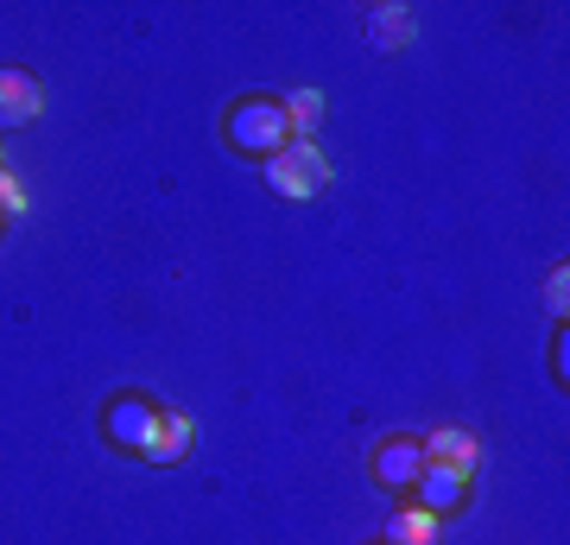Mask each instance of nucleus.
<instances>
[{"instance_id":"obj_3","label":"nucleus","mask_w":570,"mask_h":545,"mask_svg":"<svg viewBox=\"0 0 570 545\" xmlns=\"http://www.w3.org/2000/svg\"><path fill=\"white\" fill-rule=\"evenodd\" d=\"M102 431H108V445L115 450L140 457V450L153 445V431H159V406L146 400V393H121V400L102 412Z\"/></svg>"},{"instance_id":"obj_12","label":"nucleus","mask_w":570,"mask_h":545,"mask_svg":"<svg viewBox=\"0 0 570 545\" xmlns=\"http://www.w3.org/2000/svg\"><path fill=\"white\" fill-rule=\"evenodd\" d=\"M0 216H13V223L26 216V191H20L13 178H7V165H0Z\"/></svg>"},{"instance_id":"obj_7","label":"nucleus","mask_w":570,"mask_h":545,"mask_svg":"<svg viewBox=\"0 0 570 545\" xmlns=\"http://www.w3.org/2000/svg\"><path fill=\"white\" fill-rule=\"evenodd\" d=\"M425 445V464H444V469H456V476H475V438L469 431H456V425H444V431H431V438H419Z\"/></svg>"},{"instance_id":"obj_11","label":"nucleus","mask_w":570,"mask_h":545,"mask_svg":"<svg viewBox=\"0 0 570 545\" xmlns=\"http://www.w3.org/2000/svg\"><path fill=\"white\" fill-rule=\"evenodd\" d=\"M279 108H285V121H292V140H317V121H324V96L317 89H292Z\"/></svg>"},{"instance_id":"obj_13","label":"nucleus","mask_w":570,"mask_h":545,"mask_svg":"<svg viewBox=\"0 0 570 545\" xmlns=\"http://www.w3.org/2000/svg\"><path fill=\"white\" fill-rule=\"evenodd\" d=\"M564 285H570L564 273H558V280H551V318H564V304H570V299H564Z\"/></svg>"},{"instance_id":"obj_10","label":"nucleus","mask_w":570,"mask_h":545,"mask_svg":"<svg viewBox=\"0 0 570 545\" xmlns=\"http://www.w3.org/2000/svg\"><path fill=\"white\" fill-rule=\"evenodd\" d=\"M387 545H438V514H425L419 502H406L387 520Z\"/></svg>"},{"instance_id":"obj_9","label":"nucleus","mask_w":570,"mask_h":545,"mask_svg":"<svg viewBox=\"0 0 570 545\" xmlns=\"http://www.w3.org/2000/svg\"><path fill=\"white\" fill-rule=\"evenodd\" d=\"M184 450H190V419L184 412H159V431H153V445L140 457L146 464H178Z\"/></svg>"},{"instance_id":"obj_6","label":"nucleus","mask_w":570,"mask_h":545,"mask_svg":"<svg viewBox=\"0 0 570 545\" xmlns=\"http://www.w3.org/2000/svg\"><path fill=\"white\" fill-rule=\"evenodd\" d=\"M412 495H419V507H425V514H438V520H444L450 507H463L469 476H456V469H444V464H425V476L412 483Z\"/></svg>"},{"instance_id":"obj_5","label":"nucleus","mask_w":570,"mask_h":545,"mask_svg":"<svg viewBox=\"0 0 570 545\" xmlns=\"http://www.w3.org/2000/svg\"><path fill=\"white\" fill-rule=\"evenodd\" d=\"M39 108H45L39 77H26V70H0V134H7V127L39 121Z\"/></svg>"},{"instance_id":"obj_4","label":"nucleus","mask_w":570,"mask_h":545,"mask_svg":"<svg viewBox=\"0 0 570 545\" xmlns=\"http://www.w3.org/2000/svg\"><path fill=\"white\" fill-rule=\"evenodd\" d=\"M425 476V445L419 438H387L374 450V483L393 488V495H412V483Z\"/></svg>"},{"instance_id":"obj_2","label":"nucleus","mask_w":570,"mask_h":545,"mask_svg":"<svg viewBox=\"0 0 570 545\" xmlns=\"http://www.w3.org/2000/svg\"><path fill=\"white\" fill-rule=\"evenodd\" d=\"M330 184V159L317 153V140H292L285 153L266 159V191H279L285 203H311Z\"/></svg>"},{"instance_id":"obj_8","label":"nucleus","mask_w":570,"mask_h":545,"mask_svg":"<svg viewBox=\"0 0 570 545\" xmlns=\"http://www.w3.org/2000/svg\"><path fill=\"white\" fill-rule=\"evenodd\" d=\"M412 32H419L412 7H374L367 13V45L374 51H400V45H412Z\"/></svg>"},{"instance_id":"obj_1","label":"nucleus","mask_w":570,"mask_h":545,"mask_svg":"<svg viewBox=\"0 0 570 545\" xmlns=\"http://www.w3.org/2000/svg\"><path fill=\"white\" fill-rule=\"evenodd\" d=\"M228 146L235 153H247V159H273V153H285L292 146V121H285V108L279 101H235L228 108Z\"/></svg>"}]
</instances>
